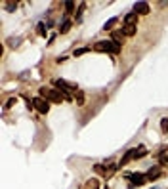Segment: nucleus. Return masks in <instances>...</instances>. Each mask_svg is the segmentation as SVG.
I'll list each match as a JSON object with an SVG mask.
<instances>
[{"mask_svg": "<svg viewBox=\"0 0 168 189\" xmlns=\"http://www.w3.org/2000/svg\"><path fill=\"white\" fill-rule=\"evenodd\" d=\"M40 98L52 101V103H61L65 98L59 90H50V88H40Z\"/></svg>", "mask_w": 168, "mask_h": 189, "instance_id": "obj_1", "label": "nucleus"}, {"mask_svg": "<svg viewBox=\"0 0 168 189\" xmlns=\"http://www.w3.org/2000/svg\"><path fill=\"white\" fill-rule=\"evenodd\" d=\"M94 50L95 52H109V54H118L121 52V46H118L117 42L113 40H105V42H98L94 46Z\"/></svg>", "mask_w": 168, "mask_h": 189, "instance_id": "obj_2", "label": "nucleus"}, {"mask_svg": "<svg viewBox=\"0 0 168 189\" xmlns=\"http://www.w3.org/2000/svg\"><path fill=\"white\" fill-rule=\"evenodd\" d=\"M33 105H35V109H36L40 115H46L48 111H50V101L44 100V98H35V100H33Z\"/></svg>", "mask_w": 168, "mask_h": 189, "instance_id": "obj_3", "label": "nucleus"}, {"mask_svg": "<svg viewBox=\"0 0 168 189\" xmlns=\"http://www.w3.org/2000/svg\"><path fill=\"white\" fill-rule=\"evenodd\" d=\"M126 178H128L132 183H136V185H143V183L147 181V176H143V174H139V172H136V174H128Z\"/></svg>", "mask_w": 168, "mask_h": 189, "instance_id": "obj_4", "label": "nucleus"}, {"mask_svg": "<svg viewBox=\"0 0 168 189\" xmlns=\"http://www.w3.org/2000/svg\"><path fill=\"white\" fill-rule=\"evenodd\" d=\"M134 12H136L138 15H139V14H141V15H143V14H149V4H147V2H136V4H134Z\"/></svg>", "mask_w": 168, "mask_h": 189, "instance_id": "obj_5", "label": "nucleus"}, {"mask_svg": "<svg viewBox=\"0 0 168 189\" xmlns=\"http://www.w3.org/2000/svg\"><path fill=\"white\" fill-rule=\"evenodd\" d=\"M136 23H138V14L136 12L124 15V25H136Z\"/></svg>", "mask_w": 168, "mask_h": 189, "instance_id": "obj_6", "label": "nucleus"}, {"mask_svg": "<svg viewBox=\"0 0 168 189\" xmlns=\"http://www.w3.org/2000/svg\"><path fill=\"white\" fill-rule=\"evenodd\" d=\"M159 178H160V168H159V166H153V168L147 172V180L155 181V180H159Z\"/></svg>", "mask_w": 168, "mask_h": 189, "instance_id": "obj_7", "label": "nucleus"}, {"mask_svg": "<svg viewBox=\"0 0 168 189\" xmlns=\"http://www.w3.org/2000/svg\"><path fill=\"white\" fill-rule=\"evenodd\" d=\"M121 33H122L124 36H132V35H136V25H124Z\"/></svg>", "mask_w": 168, "mask_h": 189, "instance_id": "obj_8", "label": "nucleus"}, {"mask_svg": "<svg viewBox=\"0 0 168 189\" xmlns=\"http://www.w3.org/2000/svg\"><path fill=\"white\" fill-rule=\"evenodd\" d=\"M132 157H134V149H132V151H126L124 157L121 159V162H118V164H121V166H124V164H128V160H130Z\"/></svg>", "mask_w": 168, "mask_h": 189, "instance_id": "obj_9", "label": "nucleus"}, {"mask_svg": "<svg viewBox=\"0 0 168 189\" xmlns=\"http://www.w3.org/2000/svg\"><path fill=\"white\" fill-rule=\"evenodd\" d=\"M145 153H147V149L143 147V145H139V149H138V151L134 149V159H141V157H145Z\"/></svg>", "mask_w": 168, "mask_h": 189, "instance_id": "obj_10", "label": "nucleus"}, {"mask_svg": "<svg viewBox=\"0 0 168 189\" xmlns=\"http://www.w3.org/2000/svg\"><path fill=\"white\" fill-rule=\"evenodd\" d=\"M71 25H73V23H71L69 19H65V21L61 23V29H59V33H61V35H65V33H67V31L71 29Z\"/></svg>", "mask_w": 168, "mask_h": 189, "instance_id": "obj_11", "label": "nucleus"}, {"mask_svg": "<svg viewBox=\"0 0 168 189\" xmlns=\"http://www.w3.org/2000/svg\"><path fill=\"white\" fill-rule=\"evenodd\" d=\"M117 21H118L117 17H113V19H109V21L105 23V25H103V29H105V31H109V29H113V25H115V23H117Z\"/></svg>", "mask_w": 168, "mask_h": 189, "instance_id": "obj_12", "label": "nucleus"}, {"mask_svg": "<svg viewBox=\"0 0 168 189\" xmlns=\"http://www.w3.org/2000/svg\"><path fill=\"white\" fill-rule=\"evenodd\" d=\"M65 8H67V14H73V12H75V10H73V8H75V4L71 2V0H67V2H65Z\"/></svg>", "mask_w": 168, "mask_h": 189, "instance_id": "obj_13", "label": "nucleus"}, {"mask_svg": "<svg viewBox=\"0 0 168 189\" xmlns=\"http://www.w3.org/2000/svg\"><path fill=\"white\" fill-rule=\"evenodd\" d=\"M86 52H90V48H79V50H75V57H79V56H82V54H86Z\"/></svg>", "mask_w": 168, "mask_h": 189, "instance_id": "obj_14", "label": "nucleus"}, {"mask_svg": "<svg viewBox=\"0 0 168 189\" xmlns=\"http://www.w3.org/2000/svg\"><path fill=\"white\" fill-rule=\"evenodd\" d=\"M159 162H160V164H164V162H168V151H164V153H162L160 157H159Z\"/></svg>", "mask_w": 168, "mask_h": 189, "instance_id": "obj_15", "label": "nucleus"}, {"mask_svg": "<svg viewBox=\"0 0 168 189\" xmlns=\"http://www.w3.org/2000/svg\"><path fill=\"white\" fill-rule=\"evenodd\" d=\"M77 103H79V105L84 103V94H82V92H77Z\"/></svg>", "mask_w": 168, "mask_h": 189, "instance_id": "obj_16", "label": "nucleus"}, {"mask_svg": "<svg viewBox=\"0 0 168 189\" xmlns=\"http://www.w3.org/2000/svg\"><path fill=\"white\" fill-rule=\"evenodd\" d=\"M86 187H88V189H98V183H95V180H92V181L86 183Z\"/></svg>", "mask_w": 168, "mask_h": 189, "instance_id": "obj_17", "label": "nucleus"}, {"mask_svg": "<svg viewBox=\"0 0 168 189\" xmlns=\"http://www.w3.org/2000/svg\"><path fill=\"white\" fill-rule=\"evenodd\" d=\"M82 12H84V4H80V10L77 12V21H80V19H82Z\"/></svg>", "mask_w": 168, "mask_h": 189, "instance_id": "obj_18", "label": "nucleus"}, {"mask_svg": "<svg viewBox=\"0 0 168 189\" xmlns=\"http://www.w3.org/2000/svg\"><path fill=\"white\" fill-rule=\"evenodd\" d=\"M94 170L98 172V174H103V172H105V170H103V166H101V164H95V166H94Z\"/></svg>", "mask_w": 168, "mask_h": 189, "instance_id": "obj_19", "label": "nucleus"}, {"mask_svg": "<svg viewBox=\"0 0 168 189\" xmlns=\"http://www.w3.org/2000/svg\"><path fill=\"white\" fill-rule=\"evenodd\" d=\"M160 128H162V130H168V119H162V121H160Z\"/></svg>", "mask_w": 168, "mask_h": 189, "instance_id": "obj_20", "label": "nucleus"}, {"mask_svg": "<svg viewBox=\"0 0 168 189\" xmlns=\"http://www.w3.org/2000/svg\"><path fill=\"white\" fill-rule=\"evenodd\" d=\"M15 6H17L15 2H14V4H8V12H14V10H15Z\"/></svg>", "mask_w": 168, "mask_h": 189, "instance_id": "obj_21", "label": "nucleus"}, {"mask_svg": "<svg viewBox=\"0 0 168 189\" xmlns=\"http://www.w3.org/2000/svg\"><path fill=\"white\" fill-rule=\"evenodd\" d=\"M38 33H40V35H46V27L40 25V27H38Z\"/></svg>", "mask_w": 168, "mask_h": 189, "instance_id": "obj_22", "label": "nucleus"}, {"mask_svg": "<svg viewBox=\"0 0 168 189\" xmlns=\"http://www.w3.org/2000/svg\"><path fill=\"white\" fill-rule=\"evenodd\" d=\"M105 189H107V187H105Z\"/></svg>", "mask_w": 168, "mask_h": 189, "instance_id": "obj_23", "label": "nucleus"}]
</instances>
